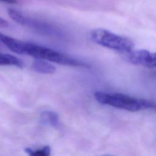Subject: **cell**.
Returning <instances> with one entry per match:
<instances>
[{
  "mask_svg": "<svg viewBox=\"0 0 156 156\" xmlns=\"http://www.w3.org/2000/svg\"><path fill=\"white\" fill-rule=\"evenodd\" d=\"M41 121L47 124L54 127H57L59 124L58 115L57 113L51 111L43 112L41 114Z\"/></svg>",
  "mask_w": 156,
  "mask_h": 156,
  "instance_id": "obj_7",
  "label": "cell"
},
{
  "mask_svg": "<svg viewBox=\"0 0 156 156\" xmlns=\"http://www.w3.org/2000/svg\"><path fill=\"white\" fill-rule=\"evenodd\" d=\"M126 59L134 65L156 68V52H152L146 49L132 51L127 54Z\"/></svg>",
  "mask_w": 156,
  "mask_h": 156,
  "instance_id": "obj_4",
  "label": "cell"
},
{
  "mask_svg": "<svg viewBox=\"0 0 156 156\" xmlns=\"http://www.w3.org/2000/svg\"><path fill=\"white\" fill-rule=\"evenodd\" d=\"M9 23L5 20H4V18L0 16V27L5 28L9 27Z\"/></svg>",
  "mask_w": 156,
  "mask_h": 156,
  "instance_id": "obj_10",
  "label": "cell"
},
{
  "mask_svg": "<svg viewBox=\"0 0 156 156\" xmlns=\"http://www.w3.org/2000/svg\"><path fill=\"white\" fill-rule=\"evenodd\" d=\"M0 2H5V3H8V4H15L18 2L17 0H0Z\"/></svg>",
  "mask_w": 156,
  "mask_h": 156,
  "instance_id": "obj_11",
  "label": "cell"
},
{
  "mask_svg": "<svg viewBox=\"0 0 156 156\" xmlns=\"http://www.w3.org/2000/svg\"><path fill=\"white\" fill-rule=\"evenodd\" d=\"M8 15L10 18L16 23L21 25H26L27 18L18 10L13 9H8Z\"/></svg>",
  "mask_w": 156,
  "mask_h": 156,
  "instance_id": "obj_8",
  "label": "cell"
},
{
  "mask_svg": "<svg viewBox=\"0 0 156 156\" xmlns=\"http://www.w3.org/2000/svg\"><path fill=\"white\" fill-rule=\"evenodd\" d=\"M32 68L35 71L41 74H52L55 72V68L44 60L36 59L33 62Z\"/></svg>",
  "mask_w": 156,
  "mask_h": 156,
  "instance_id": "obj_6",
  "label": "cell"
},
{
  "mask_svg": "<svg viewBox=\"0 0 156 156\" xmlns=\"http://www.w3.org/2000/svg\"><path fill=\"white\" fill-rule=\"evenodd\" d=\"M90 36L97 44L118 52L129 53L133 51L134 47V43L130 38L102 28L92 30Z\"/></svg>",
  "mask_w": 156,
  "mask_h": 156,
  "instance_id": "obj_3",
  "label": "cell"
},
{
  "mask_svg": "<svg viewBox=\"0 0 156 156\" xmlns=\"http://www.w3.org/2000/svg\"><path fill=\"white\" fill-rule=\"evenodd\" d=\"M24 151L29 156H50L51 154V147L49 146H45L43 148L37 150L26 147Z\"/></svg>",
  "mask_w": 156,
  "mask_h": 156,
  "instance_id": "obj_9",
  "label": "cell"
},
{
  "mask_svg": "<svg viewBox=\"0 0 156 156\" xmlns=\"http://www.w3.org/2000/svg\"><path fill=\"white\" fill-rule=\"evenodd\" d=\"M94 96L96 100L101 104L129 112H139L145 110L156 111V103L145 99L121 93H107L102 91L96 92Z\"/></svg>",
  "mask_w": 156,
  "mask_h": 156,
  "instance_id": "obj_1",
  "label": "cell"
},
{
  "mask_svg": "<svg viewBox=\"0 0 156 156\" xmlns=\"http://www.w3.org/2000/svg\"><path fill=\"white\" fill-rule=\"evenodd\" d=\"M101 156H116V155H110V154H105V155H103Z\"/></svg>",
  "mask_w": 156,
  "mask_h": 156,
  "instance_id": "obj_12",
  "label": "cell"
},
{
  "mask_svg": "<svg viewBox=\"0 0 156 156\" xmlns=\"http://www.w3.org/2000/svg\"><path fill=\"white\" fill-rule=\"evenodd\" d=\"M25 54L29 55L35 59L48 60L63 65L90 67L89 64L87 63L75 58L70 55L44 46L29 43H26Z\"/></svg>",
  "mask_w": 156,
  "mask_h": 156,
  "instance_id": "obj_2",
  "label": "cell"
},
{
  "mask_svg": "<svg viewBox=\"0 0 156 156\" xmlns=\"http://www.w3.org/2000/svg\"><path fill=\"white\" fill-rule=\"evenodd\" d=\"M0 41L12 51L18 54H25L26 43L2 33H0Z\"/></svg>",
  "mask_w": 156,
  "mask_h": 156,
  "instance_id": "obj_5",
  "label": "cell"
}]
</instances>
